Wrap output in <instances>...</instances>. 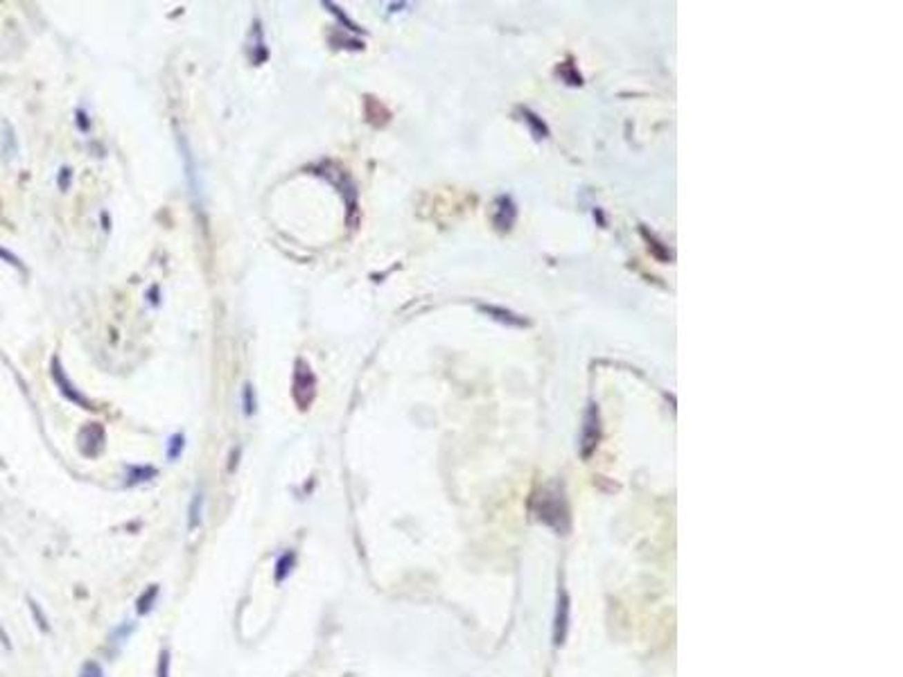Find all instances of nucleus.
Listing matches in <instances>:
<instances>
[{
  "mask_svg": "<svg viewBox=\"0 0 903 677\" xmlns=\"http://www.w3.org/2000/svg\"><path fill=\"white\" fill-rule=\"evenodd\" d=\"M533 515L538 517L542 524L551 526L556 531H567L570 524V508H567L565 492L558 483L542 488V492L533 499Z\"/></svg>",
  "mask_w": 903,
  "mask_h": 677,
  "instance_id": "1",
  "label": "nucleus"
},
{
  "mask_svg": "<svg viewBox=\"0 0 903 677\" xmlns=\"http://www.w3.org/2000/svg\"><path fill=\"white\" fill-rule=\"evenodd\" d=\"M316 395V377L312 369L307 366L305 359H298L296 362V373H294V398L298 406L307 409V404L312 402Z\"/></svg>",
  "mask_w": 903,
  "mask_h": 677,
  "instance_id": "2",
  "label": "nucleus"
},
{
  "mask_svg": "<svg viewBox=\"0 0 903 677\" xmlns=\"http://www.w3.org/2000/svg\"><path fill=\"white\" fill-rule=\"evenodd\" d=\"M599 438H601L599 409H596V404H590L588 413H585V420H583V431H581V454L585 458L596 449Z\"/></svg>",
  "mask_w": 903,
  "mask_h": 677,
  "instance_id": "3",
  "label": "nucleus"
},
{
  "mask_svg": "<svg viewBox=\"0 0 903 677\" xmlns=\"http://www.w3.org/2000/svg\"><path fill=\"white\" fill-rule=\"evenodd\" d=\"M52 377H55V382L59 384V389H61V393L66 398L70 400V402H77V404H81V406H86V409H90L88 406V402H86V398L81 395V393L72 386V384L68 382V377L64 375V371H61V366H59V359H52Z\"/></svg>",
  "mask_w": 903,
  "mask_h": 677,
  "instance_id": "4",
  "label": "nucleus"
},
{
  "mask_svg": "<svg viewBox=\"0 0 903 677\" xmlns=\"http://www.w3.org/2000/svg\"><path fill=\"white\" fill-rule=\"evenodd\" d=\"M102 445H104V429L99 427V424L90 422L88 427L81 431V449H84V454L95 456L97 451L102 449Z\"/></svg>",
  "mask_w": 903,
  "mask_h": 677,
  "instance_id": "5",
  "label": "nucleus"
},
{
  "mask_svg": "<svg viewBox=\"0 0 903 677\" xmlns=\"http://www.w3.org/2000/svg\"><path fill=\"white\" fill-rule=\"evenodd\" d=\"M249 43H251V46H249L251 61H253L255 66H258V63H262V61L266 59V48H264V37H262L260 23H258V21H253V28H251Z\"/></svg>",
  "mask_w": 903,
  "mask_h": 677,
  "instance_id": "6",
  "label": "nucleus"
},
{
  "mask_svg": "<svg viewBox=\"0 0 903 677\" xmlns=\"http://www.w3.org/2000/svg\"><path fill=\"white\" fill-rule=\"evenodd\" d=\"M204 488H197V492L190 499V508H188V529L197 531L202 526V517H204Z\"/></svg>",
  "mask_w": 903,
  "mask_h": 677,
  "instance_id": "7",
  "label": "nucleus"
},
{
  "mask_svg": "<svg viewBox=\"0 0 903 677\" xmlns=\"http://www.w3.org/2000/svg\"><path fill=\"white\" fill-rule=\"evenodd\" d=\"M158 585H149V587L143 591V594L138 596V600H136V612L138 614H149L154 609V605H156V598H158Z\"/></svg>",
  "mask_w": 903,
  "mask_h": 677,
  "instance_id": "8",
  "label": "nucleus"
},
{
  "mask_svg": "<svg viewBox=\"0 0 903 677\" xmlns=\"http://www.w3.org/2000/svg\"><path fill=\"white\" fill-rule=\"evenodd\" d=\"M294 567H296V553L289 549V551H285V553L278 558V562H275V582L285 580Z\"/></svg>",
  "mask_w": 903,
  "mask_h": 677,
  "instance_id": "9",
  "label": "nucleus"
},
{
  "mask_svg": "<svg viewBox=\"0 0 903 677\" xmlns=\"http://www.w3.org/2000/svg\"><path fill=\"white\" fill-rule=\"evenodd\" d=\"M567 598L563 596V600L558 603V618H556V643H563L565 639V630H567Z\"/></svg>",
  "mask_w": 903,
  "mask_h": 677,
  "instance_id": "10",
  "label": "nucleus"
},
{
  "mask_svg": "<svg viewBox=\"0 0 903 677\" xmlns=\"http://www.w3.org/2000/svg\"><path fill=\"white\" fill-rule=\"evenodd\" d=\"M483 312L486 314H495L492 319H497V321H501V323H508V325H526V321H522V319H515V314H511V312H504V309H497V307H483Z\"/></svg>",
  "mask_w": 903,
  "mask_h": 677,
  "instance_id": "11",
  "label": "nucleus"
},
{
  "mask_svg": "<svg viewBox=\"0 0 903 677\" xmlns=\"http://www.w3.org/2000/svg\"><path fill=\"white\" fill-rule=\"evenodd\" d=\"M183 447H186V436H183V433L172 436L170 440H167V458H170V461H177V458L181 456Z\"/></svg>",
  "mask_w": 903,
  "mask_h": 677,
  "instance_id": "12",
  "label": "nucleus"
},
{
  "mask_svg": "<svg viewBox=\"0 0 903 677\" xmlns=\"http://www.w3.org/2000/svg\"><path fill=\"white\" fill-rule=\"evenodd\" d=\"M255 393H253V386L251 384H246L244 386V391H242V406H244V415H253L255 413Z\"/></svg>",
  "mask_w": 903,
  "mask_h": 677,
  "instance_id": "13",
  "label": "nucleus"
},
{
  "mask_svg": "<svg viewBox=\"0 0 903 677\" xmlns=\"http://www.w3.org/2000/svg\"><path fill=\"white\" fill-rule=\"evenodd\" d=\"M156 474V470L154 467H131L129 470V486H133V483H138V481H147V479H152V476Z\"/></svg>",
  "mask_w": 903,
  "mask_h": 677,
  "instance_id": "14",
  "label": "nucleus"
},
{
  "mask_svg": "<svg viewBox=\"0 0 903 677\" xmlns=\"http://www.w3.org/2000/svg\"><path fill=\"white\" fill-rule=\"evenodd\" d=\"M79 677H104V668L97 662H86L79 668Z\"/></svg>",
  "mask_w": 903,
  "mask_h": 677,
  "instance_id": "15",
  "label": "nucleus"
},
{
  "mask_svg": "<svg viewBox=\"0 0 903 677\" xmlns=\"http://www.w3.org/2000/svg\"><path fill=\"white\" fill-rule=\"evenodd\" d=\"M156 677H170V650H161L156 666Z\"/></svg>",
  "mask_w": 903,
  "mask_h": 677,
  "instance_id": "16",
  "label": "nucleus"
},
{
  "mask_svg": "<svg viewBox=\"0 0 903 677\" xmlns=\"http://www.w3.org/2000/svg\"><path fill=\"white\" fill-rule=\"evenodd\" d=\"M0 260H5L7 264L16 266V269H23V264H21L19 257H16L14 253H10V251H5V248H0Z\"/></svg>",
  "mask_w": 903,
  "mask_h": 677,
  "instance_id": "17",
  "label": "nucleus"
},
{
  "mask_svg": "<svg viewBox=\"0 0 903 677\" xmlns=\"http://www.w3.org/2000/svg\"><path fill=\"white\" fill-rule=\"evenodd\" d=\"M30 609H32V614H35V618L39 621V628L41 630H48V621L43 618V614H41V609H39V605L35 603V600H30Z\"/></svg>",
  "mask_w": 903,
  "mask_h": 677,
  "instance_id": "18",
  "label": "nucleus"
},
{
  "mask_svg": "<svg viewBox=\"0 0 903 677\" xmlns=\"http://www.w3.org/2000/svg\"><path fill=\"white\" fill-rule=\"evenodd\" d=\"M68 183H70V170H68V167H64V170H61V179H59V186H61V188H68Z\"/></svg>",
  "mask_w": 903,
  "mask_h": 677,
  "instance_id": "19",
  "label": "nucleus"
}]
</instances>
